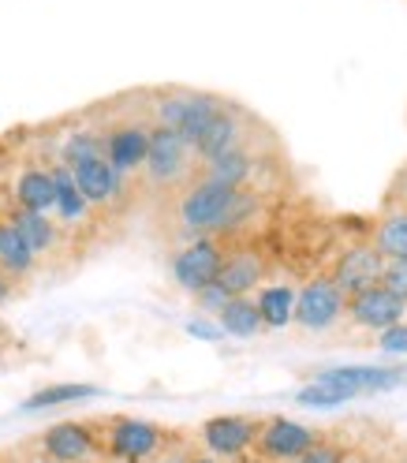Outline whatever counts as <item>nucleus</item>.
<instances>
[{"instance_id":"19","label":"nucleus","mask_w":407,"mask_h":463,"mask_svg":"<svg viewBox=\"0 0 407 463\" xmlns=\"http://www.w3.org/2000/svg\"><path fill=\"white\" fill-rule=\"evenodd\" d=\"M52 184H56V202H52V213L61 217V224H79L90 217V206H86V198L79 194L75 180H71V168L64 161H56L52 168Z\"/></svg>"},{"instance_id":"28","label":"nucleus","mask_w":407,"mask_h":463,"mask_svg":"<svg viewBox=\"0 0 407 463\" xmlns=\"http://www.w3.org/2000/svg\"><path fill=\"white\" fill-rule=\"evenodd\" d=\"M377 347H382L385 355H407V322H396L377 333Z\"/></svg>"},{"instance_id":"17","label":"nucleus","mask_w":407,"mask_h":463,"mask_svg":"<svg viewBox=\"0 0 407 463\" xmlns=\"http://www.w3.org/2000/svg\"><path fill=\"white\" fill-rule=\"evenodd\" d=\"M12 198L19 210H31V213H52V202H56V184H52V172L42 165H26L19 168V176L12 184Z\"/></svg>"},{"instance_id":"18","label":"nucleus","mask_w":407,"mask_h":463,"mask_svg":"<svg viewBox=\"0 0 407 463\" xmlns=\"http://www.w3.org/2000/svg\"><path fill=\"white\" fill-rule=\"evenodd\" d=\"M254 307H258V317H261V326H266V329L292 326L296 288H292V284H266V288H258Z\"/></svg>"},{"instance_id":"10","label":"nucleus","mask_w":407,"mask_h":463,"mask_svg":"<svg viewBox=\"0 0 407 463\" xmlns=\"http://www.w3.org/2000/svg\"><path fill=\"white\" fill-rule=\"evenodd\" d=\"M202 445H206V456H217V459H240L251 452L254 438H258V419L251 415H217V419H206L198 430Z\"/></svg>"},{"instance_id":"16","label":"nucleus","mask_w":407,"mask_h":463,"mask_svg":"<svg viewBox=\"0 0 407 463\" xmlns=\"http://www.w3.org/2000/svg\"><path fill=\"white\" fill-rule=\"evenodd\" d=\"M317 378L359 396V392H389V389H396L403 382V370H393V366H336V370H322Z\"/></svg>"},{"instance_id":"30","label":"nucleus","mask_w":407,"mask_h":463,"mask_svg":"<svg viewBox=\"0 0 407 463\" xmlns=\"http://www.w3.org/2000/svg\"><path fill=\"white\" fill-rule=\"evenodd\" d=\"M296 463H344V452L336 445H329V441H314Z\"/></svg>"},{"instance_id":"24","label":"nucleus","mask_w":407,"mask_h":463,"mask_svg":"<svg viewBox=\"0 0 407 463\" xmlns=\"http://www.w3.org/2000/svg\"><path fill=\"white\" fill-rule=\"evenodd\" d=\"M217 326L224 329V333H232V336H258L261 329V317H258V307H254V299L251 296H240V299H228L224 307H221V314H217Z\"/></svg>"},{"instance_id":"29","label":"nucleus","mask_w":407,"mask_h":463,"mask_svg":"<svg viewBox=\"0 0 407 463\" xmlns=\"http://www.w3.org/2000/svg\"><path fill=\"white\" fill-rule=\"evenodd\" d=\"M382 284L389 288V292L407 299V258H389L385 269H382Z\"/></svg>"},{"instance_id":"4","label":"nucleus","mask_w":407,"mask_h":463,"mask_svg":"<svg viewBox=\"0 0 407 463\" xmlns=\"http://www.w3.org/2000/svg\"><path fill=\"white\" fill-rule=\"evenodd\" d=\"M194 165V150L187 142L168 131V128H150V146H147V161H142V176L150 187H180L191 176Z\"/></svg>"},{"instance_id":"34","label":"nucleus","mask_w":407,"mask_h":463,"mask_svg":"<svg viewBox=\"0 0 407 463\" xmlns=\"http://www.w3.org/2000/svg\"><path fill=\"white\" fill-rule=\"evenodd\" d=\"M157 463H187V459H180V456H161Z\"/></svg>"},{"instance_id":"2","label":"nucleus","mask_w":407,"mask_h":463,"mask_svg":"<svg viewBox=\"0 0 407 463\" xmlns=\"http://www.w3.org/2000/svg\"><path fill=\"white\" fill-rule=\"evenodd\" d=\"M221 109L224 101L206 90H161L154 98V124L176 131L187 146H194L198 135L210 128V120Z\"/></svg>"},{"instance_id":"27","label":"nucleus","mask_w":407,"mask_h":463,"mask_svg":"<svg viewBox=\"0 0 407 463\" xmlns=\"http://www.w3.org/2000/svg\"><path fill=\"white\" fill-rule=\"evenodd\" d=\"M86 157H105V146H101V131H71L64 138V150H61V161L64 165H75V161H86Z\"/></svg>"},{"instance_id":"13","label":"nucleus","mask_w":407,"mask_h":463,"mask_svg":"<svg viewBox=\"0 0 407 463\" xmlns=\"http://www.w3.org/2000/svg\"><path fill=\"white\" fill-rule=\"evenodd\" d=\"M382 269H385V258L377 254L374 247H352V250H344V258L336 262L329 280L336 284V292L347 299V296L363 292V288H370V284H382Z\"/></svg>"},{"instance_id":"21","label":"nucleus","mask_w":407,"mask_h":463,"mask_svg":"<svg viewBox=\"0 0 407 463\" xmlns=\"http://www.w3.org/2000/svg\"><path fill=\"white\" fill-rule=\"evenodd\" d=\"M38 254L26 247V240L15 232L12 221H0V273H5L8 280H19L34 269Z\"/></svg>"},{"instance_id":"15","label":"nucleus","mask_w":407,"mask_h":463,"mask_svg":"<svg viewBox=\"0 0 407 463\" xmlns=\"http://www.w3.org/2000/svg\"><path fill=\"white\" fill-rule=\"evenodd\" d=\"M261 273H266V266H261V258L247 247L240 250H224V262H221V273H217V288L228 296V299H240V296H251L258 292L261 284Z\"/></svg>"},{"instance_id":"37","label":"nucleus","mask_w":407,"mask_h":463,"mask_svg":"<svg viewBox=\"0 0 407 463\" xmlns=\"http://www.w3.org/2000/svg\"><path fill=\"white\" fill-rule=\"evenodd\" d=\"M116 463H124V459H116Z\"/></svg>"},{"instance_id":"23","label":"nucleus","mask_w":407,"mask_h":463,"mask_svg":"<svg viewBox=\"0 0 407 463\" xmlns=\"http://www.w3.org/2000/svg\"><path fill=\"white\" fill-rule=\"evenodd\" d=\"M101 396L98 385H79V382H68V385H45L38 392H31L23 400V411H45V408H64V403H79V400H94Z\"/></svg>"},{"instance_id":"20","label":"nucleus","mask_w":407,"mask_h":463,"mask_svg":"<svg viewBox=\"0 0 407 463\" xmlns=\"http://www.w3.org/2000/svg\"><path fill=\"white\" fill-rule=\"evenodd\" d=\"M202 176L213 184H224V187H247V180L254 176V154L247 146H236V150L202 165Z\"/></svg>"},{"instance_id":"5","label":"nucleus","mask_w":407,"mask_h":463,"mask_svg":"<svg viewBox=\"0 0 407 463\" xmlns=\"http://www.w3.org/2000/svg\"><path fill=\"white\" fill-rule=\"evenodd\" d=\"M221 262H224V243H221V236L187 240L176 254H172V280H176L184 292L198 296L202 288H210V284L217 280Z\"/></svg>"},{"instance_id":"25","label":"nucleus","mask_w":407,"mask_h":463,"mask_svg":"<svg viewBox=\"0 0 407 463\" xmlns=\"http://www.w3.org/2000/svg\"><path fill=\"white\" fill-rule=\"evenodd\" d=\"M374 250L385 258H407V210H393L374 232Z\"/></svg>"},{"instance_id":"12","label":"nucleus","mask_w":407,"mask_h":463,"mask_svg":"<svg viewBox=\"0 0 407 463\" xmlns=\"http://www.w3.org/2000/svg\"><path fill=\"white\" fill-rule=\"evenodd\" d=\"M317 441V433L296 419H284V415H273V419H261L258 422V452L266 459H299L310 445Z\"/></svg>"},{"instance_id":"33","label":"nucleus","mask_w":407,"mask_h":463,"mask_svg":"<svg viewBox=\"0 0 407 463\" xmlns=\"http://www.w3.org/2000/svg\"><path fill=\"white\" fill-rule=\"evenodd\" d=\"M187 463H224V459H217V456H194V459H187Z\"/></svg>"},{"instance_id":"32","label":"nucleus","mask_w":407,"mask_h":463,"mask_svg":"<svg viewBox=\"0 0 407 463\" xmlns=\"http://www.w3.org/2000/svg\"><path fill=\"white\" fill-rule=\"evenodd\" d=\"M187 333H191V336H198V340H210V344L224 336V329H221L217 322H202V317H194V322H187Z\"/></svg>"},{"instance_id":"11","label":"nucleus","mask_w":407,"mask_h":463,"mask_svg":"<svg viewBox=\"0 0 407 463\" xmlns=\"http://www.w3.org/2000/svg\"><path fill=\"white\" fill-rule=\"evenodd\" d=\"M68 168H71V180L90 210H112L124 202V176L105 157H86Z\"/></svg>"},{"instance_id":"36","label":"nucleus","mask_w":407,"mask_h":463,"mask_svg":"<svg viewBox=\"0 0 407 463\" xmlns=\"http://www.w3.org/2000/svg\"><path fill=\"white\" fill-rule=\"evenodd\" d=\"M0 463H12V459H0Z\"/></svg>"},{"instance_id":"8","label":"nucleus","mask_w":407,"mask_h":463,"mask_svg":"<svg viewBox=\"0 0 407 463\" xmlns=\"http://www.w3.org/2000/svg\"><path fill=\"white\" fill-rule=\"evenodd\" d=\"M344 317V296L336 292V284L329 277H314L296 292V310L292 322L310 329V333H326Z\"/></svg>"},{"instance_id":"26","label":"nucleus","mask_w":407,"mask_h":463,"mask_svg":"<svg viewBox=\"0 0 407 463\" xmlns=\"http://www.w3.org/2000/svg\"><path fill=\"white\" fill-rule=\"evenodd\" d=\"M355 392H347L333 382H322V378H314L310 385H303L296 392V403H303V408H317V411H329V408H344V403H352Z\"/></svg>"},{"instance_id":"22","label":"nucleus","mask_w":407,"mask_h":463,"mask_svg":"<svg viewBox=\"0 0 407 463\" xmlns=\"http://www.w3.org/2000/svg\"><path fill=\"white\" fill-rule=\"evenodd\" d=\"M15 224V232L26 240V247H31L34 254H49L56 247V240H61V224H52L45 213H31V210H12L8 217Z\"/></svg>"},{"instance_id":"7","label":"nucleus","mask_w":407,"mask_h":463,"mask_svg":"<svg viewBox=\"0 0 407 463\" xmlns=\"http://www.w3.org/2000/svg\"><path fill=\"white\" fill-rule=\"evenodd\" d=\"M403 314H407V299L389 292L385 284H370L363 292L344 299V317L355 329H366V333H382V329L403 322Z\"/></svg>"},{"instance_id":"14","label":"nucleus","mask_w":407,"mask_h":463,"mask_svg":"<svg viewBox=\"0 0 407 463\" xmlns=\"http://www.w3.org/2000/svg\"><path fill=\"white\" fill-rule=\"evenodd\" d=\"M236 146H243V112L224 101V109L210 120V128L198 135V142L191 150H194V157L202 165H206V161H213V157H221L228 150H236Z\"/></svg>"},{"instance_id":"3","label":"nucleus","mask_w":407,"mask_h":463,"mask_svg":"<svg viewBox=\"0 0 407 463\" xmlns=\"http://www.w3.org/2000/svg\"><path fill=\"white\" fill-rule=\"evenodd\" d=\"M101 445L112 459H124V463H147L154 459L168 433L157 426V422H147V419H135V415H112L101 422Z\"/></svg>"},{"instance_id":"6","label":"nucleus","mask_w":407,"mask_h":463,"mask_svg":"<svg viewBox=\"0 0 407 463\" xmlns=\"http://www.w3.org/2000/svg\"><path fill=\"white\" fill-rule=\"evenodd\" d=\"M38 445H42L45 459H52V463H94L105 456L98 422H82V419L49 426Z\"/></svg>"},{"instance_id":"1","label":"nucleus","mask_w":407,"mask_h":463,"mask_svg":"<svg viewBox=\"0 0 407 463\" xmlns=\"http://www.w3.org/2000/svg\"><path fill=\"white\" fill-rule=\"evenodd\" d=\"M258 210V198L247 187H224L206 176L187 184V191L176 202V228L180 236H224V232L240 228Z\"/></svg>"},{"instance_id":"31","label":"nucleus","mask_w":407,"mask_h":463,"mask_svg":"<svg viewBox=\"0 0 407 463\" xmlns=\"http://www.w3.org/2000/svg\"><path fill=\"white\" fill-rule=\"evenodd\" d=\"M194 303H198L202 310H206V314H221V307L228 303V296L221 292V288H217V284H210V288H202V292L194 296Z\"/></svg>"},{"instance_id":"35","label":"nucleus","mask_w":407,"mask_h":463,"mask_svg":"<svg viewBox=\"0 0 407 463\" xmlns=\"http://www.w3.org/2000/svg\"><path fill=\"white\" fill-rule=\"evenodd\" d=\"M34 463H52V459H45V456H42V459H34Z\"/></svg>"},{"instance_id":"9","label":"nucleus","mask_w":407,"mask_h":463,"mask_svg":"<svg viewBox=\"0 0 407 463\" xmlns=\"http://www.w3.org/2000/svg\"><path fill=\"white\" fill-rule=\"evenodd\" d=\"M150 128L147 120H120L101 131V146H105V161L120 172V176H135L142 172V161H147V146H150Z\"/></svg>"}]
</instances>
